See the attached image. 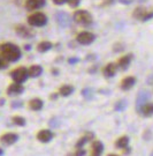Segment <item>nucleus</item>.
I'll use <instances>...</instances> for the list:
<instances>
[{
  "label": "nucleus",
  "instance_id": "obj_8",
  "mask_svg": "<svg viewBox=\"0 0 153 156\" xmlns=\"http://www.w3.org/2000/svg\"><path fill=\"white\" fill-rule=\"evenodd\" d=\"M46 4V0H27L25 1V9L29 12H35L37 9H40L43 8Z\"/></svg>",
  "mask_w": 153,
  "mask_h": 156
},
{
  "label": "nucleus",
  "instance_id": "obj_14",
  "mask_svg": "<svg viewBox=\"0 0 153 156\" xmlns=\"http://www.w3.org/2000/svg\"><path fill=\"white\" fill-rule=\"evenodd\" d=\"M148 98H150V93H148V90H142V91L138 94V97H137V101H136L137 110H138V111L141 110V108H142L143 104L148 102Z\"/></svg>",
  "mask_w": 153,
  "mask_h": 156
},
{
  "label": "nucleus",
  "instance_id": "obj_11",
  "mask_svg": "<svg viewBox=\"0 0 153 156\" xmlns=\"http://www.w3.org/2000/svg\"><path fill=\"white\" fill-rule=\"evenodd\" d=\"M54 134L51 129H40L37 133V140L42 144H49L51 140L53 139Z\"/></svg>",
  "mask_w": 153,
  "mask_h": 156
},
{
  "label": "nucleus",
  "instance_id": "obj_7",
  "mask_svg": "<svg viewBox=\"0 0 153 156\" xmlns=\"http://www.w3.org/2000/svg\"><path fill=\"white\" fill-rule=\"evenodd\" d=\"M15 33L22 38H31L35 36V33L31 28H29L24 24H17L15 27Z\"/></svg>",
  "mask_w": 153,
  "mask_h": 156
},
{
  "label": "nucleus",
  "instance_id": "obj_5",
  "mask_svg": "<svg viewBox=\"0 0 153 156\" xmlns=\"http://www.w3.org/2000/svg\"><path fill=\"white\" fill-rule=\"evenodd\" d=\"M96 39V35L90 31H82L76 36V41L81 45H90L92 44Z\"/></svg>",
  "mask_w": 153,
  "mask_h": 156
},
{
  "label": "nucleus",
  "instance_id": "obj_25",
  "mask_svg": "<svg viewBox=\"0 0 153 156\" xmlns=\"http://www.w3.org/2000/svg\"><path fill=\"white\" fill-rule=\"evenodd\" d=\"M9 64H11V62H7L4 57L0 55V69H5V68H7V67L9 66Z\"/></svg>",
  "mask_w": 153,
  "mask_h": 156
},
{
  "label": "nucleus",
  "instance_id": "obj_2",
  "mask_svg": "<svg viewBox=\"0 0 153 156\" xmlns=\"http://www.w3.org/2000/svg\"><path fill=\"white\" fill-rule=\"evenodd\" d=\"M73 17H74V21L81 26H90L93 22V17L91 13L85 9H77L76 12H74Z\"/></svg>",
  "mask_w": 153,
  "mask_h": 156
},
{
  "label": "nucleus",
  "instance_id": "obj_21",
  "mask_svg": "<svg viewBox=\"0 0 153 156\" xmlns=\"http://www.w3.org/2000/svg\"><path fill=\"white\" fill-rule=\"evenodd\" d=\"M74 87L70 86V84H63V86H61L60 89H59V94L62 96V97H68V96H70L73 93H74Z\"/></svg>",
  "mask_w": 153,
  "mask_h": 156
},
{
  "label": "nucleus",
  "instance_id": "obj_20",
  "mask_svg": "<svg viewBox=\"0 0 153 156\" xmlns=\"http://www.w3.org/2000/svg\"><path fill=\"white\" fill-rule=\"evenodd\" d=\"M139 111L142 112V115L144 116V117H151V116L153 115V104L152 103H150V102L144 103Z\"/></svg>",
  "mask_w": 153,
  "mask_h": 156
},
{
  "label": "nucleus",
  "instance_id": "obj_24",
  "mask_svg": "<svg viewBox=\"0 0 153 156\" xmlns=\"http://www.w3.org/2000/svg\"><path fill=\"white\" fill-rule=\"evenodd\" d=\"M12 122L14 125H16V126H25L27 125V120H25V118H23L22 116H14V117L12 118Z\"/></svg>",
  "mask_w": 153,
  "mask_h": 156
},
{
  "label": "nucleus",
  "instance_id": "obj_26",
  "mask_svg": "<svg viewBox=\"0 0 153 156\" xmlns=\"http://www.w3.org/2000/svg\"><path fill=\"white\" fill-rule=\"evenodd\" d=\"M67 2H68V5L70 6L71 8H75V7L80 5L81 0H67Z\"/></svg>",
  "mask_w": 153,
  "mask_h": 156
},
{
  "label": "nucleus",
  "instance_id": "obj_3",
  "mask_svg": "<svg viewBox=\"0 0 153 156\" xmlns=\"http://www.w3.org/2000/svg\"><path fill=\"white\" fill-rule=\"evenodd\" d=\"M28 23L31 27L40 28V27H44L47 23V16L42 12H35V13H31L28 16Z\"/></svg>",
  "mask_w": 153,
  "mask_h": 156
},
{
  "label": "nucleus",
  "instance_id": "obj_1",
  "mask_svg": "<svg viewBox=\"0 0 153 156\" xmlns=\"http://www.w3.org/2000/svg\"><path fill=\"white\" fill-rule=\"evenodd\" d=\"M0 55L4 57L7 62H16L22 57V51L20 46H17L16 44L6 42V43L0 44Z\"/></svg>",
  "mask_w": 153,
  "mask_h": 156
},
{
  "label": "nucleus",
  "instance_id": "obj_12",
  "mask_svg": "<svg viewBox=\"0 0 153 156\" xmlns=\"http://www.w3.org/2000/svg\"><path fill=\"white\" fill-rule=\"evenodd\" d=\"M119 67H117V64L116 62H108L106 66L104 67L103 69V74L106 78H113L116 72H117Z\"/></svg>",
  "mask_w": 153,
  "mask_h": 156
},
{
  "label": "nucleus",
  "instance_id": "obj_13",
  "mask_svg": "<svg viewBox=\"0 0 153 156\" xmlns=\"http://www.w3.org/2000/svg\"><path fill=\"white\" fill-rule=\"evenodd\" d=\"M135 83H136V78L135 76H127L121 81L120 88L127 91V90H130L135 86Z\"/></svg>",
  "mask_w": 153,
  "mask_h": 156
},
{
  "label": "nucleus",
  "instance_id": "obj_29",
  "mask_svg": "<svg viewBox=\"0 0 153 156\" xmlns=\"http://www.w3.org/2000/svg\"><path fill=\"white\" fill-rule=\"evenodd\" d=\"M2 103H5V100H4V98H1V100H0V106H1V105H4Z\"/></svg>",
  "mask_w": 153,
  "mask_h": 156
},
{
  "label": "nucleus",
  "instance_id": "obj_22",
  "mask_svg": "<svg viewBox=\"0 0 153 156\" xmlns=\"http://www.w3.org/2000/svg\"><path fill=\"white\" fill-rule=\"evenodd\" d=\"M52 48H53V44L51 42H49V41H43V42H40L37 45V51L40 52V53H45V52L51 50Z\"/></svg>",
  "mask_w": 153,
  "mask_h": 156
},
{
  "label": "nucleus",
  "instance_id": "obj_27",
  "mask_svg": "<svg viewBox=\"0 0 153 156\" xmlns=\"http://www.w3.org/2000/svg\"><path fill=\"white\" fill-rule=\"evenodd\" d=\"M53 2H54L55 5H63L67 2V0H52Z\"/></svg>",
  "mask_w": 153,
  "mask_h": 156
},
{
  "label": "nucleus",
  "instance_id": "obj_15",
  "mask_svg": "<svg viewBox=\"0 0 153 156\" xmlns=\"http://www.w3.org/2000/svg\"><path fill=\"white\" fill-rule=\"evenodd\" d=\"M91 154L93 156H99L103 154V151H104V145H103V142L101 141H99V140H93L92 142V146H91Z\"/></svg>",
  "mask_w": 153,
  "mask_h": 156
},
{
  "label": "nucleus",
  "instance_id": "obj_28",
  "mask_svg": "<svg viewBox=\"0 0 153 156\" xmlns=\"http://www.w3.org/2000/svg\"><path fill=\"white\" fill-rule=\"evenodd\" d=\"M120 4H123V5H129L132 2V0H117Z\"/></svg>",
  "mask_w": 153,
  "mask_h": 156
},
{
  "label": "nucleus",
  "instance_id": "obj_19",
  "mask_svg": "<svg viewBox=\"0 0 153 156\" xmlns=\"http://www.w3.org/2000/svg\"><path fill=\"white\" fill-rule=\"evenodd\" d=\"M28 71H29V76L30 78L36 79L40 76V74L43 73V67L40 65H32V66H30L28 68Z\"/></svg>",
  "mask_w": 153,
  "mask_h": 156
},
{
  "label": "nucleus",
  "instance_id": "obj_9",
  "mask_svg": "<svg viewBox=\"0 0 153 156\" xmlns=\"http://www.w3.org/2000/svg\"><path fill=\"white\" fill-rule=\"evenodd\" d=\"M0 141L6 146H12L19 141V135L16 133H13V132H8V133L2 134L0 136Z\"/></svg>",
  "mask_w": 153,
  "mask_h": 156
},
{
  "label": "nucleus",
  "instance_id": "obj_6",
  "mask_svg": "<svg viewBox=\"0 0 153 156\" xmlns=\"http://www.w3.org/2000/svg\"><path fill=\"white\" fill-rule=\"evenodd\" d=\"M134 17L137 19V20H141L143 22H145V21H148V20L153 17V12L148 11L144 7H137L135 12H134Z\"/></svg>",
  "mask_w": 153,
  "mask_h": 156
},
{
  "label": "nucleus",
  "instance_id": "obj_4",
  "mask_svg": "<svg viewBox=\"0 0 153 156\" xmlns=\"http://www.w3.org/2000/svg\"><path fill=\"white\" fill-rule=\"evenodd\" d=\"M11 78L13 79L14 82H19V83H24L28 79L30 78L29 76V71H28L27 67L20 66L13 69L11 72Z\"/></svg>",
  "mask_w": 153,
  "mask_h": 156
},
{
  "label": "nucleus",
  "instance_id": "obj_23",
  "mask_svg": "<svg viewBox=\"0 0 153 156\" xmlns=\"http://www.w3.org/2000/svg\"><path fill=\"white\" fill-rule=\"evenodd\" d=\"M128 145H129V138L127 135H122V136H120L119 139L115 141V147L116 148H120V149L126 148Z\"/></svg>",
  "mask_w": 153,
  "mask_h": 156
},
{
  "label": "nucleus",
  "instance_id": "obj_17",
  "mask_svg": "<svg viewBox=\"0 0 153 156\" xmlns=\"http://www.w3.org/2000/svg\"><path fill=\"white\" fill-rule=\"evenodd\" d=\"M93 139H94V134H93L92 132H87L81 139L77 141L76 147L77 148H82L83 146L87 145L89 141H93Z\"/></svg>",
  "mask_w": 153,
  "mask_h": 156
},
{
  "label": "nucleus",
  "instance_id": "obj_16",
  "mask_svg": "<svg viewBox=\"0 0 153 156\" xmlns=\"http://www.w3.org/2000/svg\"><path fill=\"white\" fill-rule=\"evenodd\" d=\"M131 59H132V56H131V55H127V56L121 57L120 59H119V62H116V64H117V67L121 68L122 71L128 69V67H129V65H130V62H131Z\"/></svg>",
  "mask_w": 153,
  "mask_h": 156
},
{
  "label": "nucleus",
  "instance_id": "obj_30",
  "mask_svg": "<svg viewBox=\"0 0 153 156\" xmlns=\"http://www.w3.org/2000/svg\"><path fill=\"white\" fill-rule=\"evenodd\" d=\"M0 155H4V151L1 148H0Z\"/></svg>",
  "mask_w": 153,
  "mask_h": 156
},
{
  "label": "nucleus",
  "instance_id": "obj_10",
  "mask_svg": "<svg viewBox=\"0 0 153 156\" xmlns=\"http://www.w3.org/2000/svg\"><path fill=\"white\" fill-rule=\"evenodd\" d=\"M23 83H19V82H13L8 86L7 88V95L8 96H19L24 91V87L22 86Z\"/></svg>",
  "mask_w": 153,
  "mask_h": 156
},
{
  "label": "nucleus",
  "instance_id": "obj_18",
  "mask_svg": "<svg viewBox=\"0 0 153 156\" xmlns=\"http://www.w3.org/2000/svg\"><path fill=\"white\" fill-rule=\"evenodd\" d=\"M44 106V101L40 98H32L29 101V109L32 111H39Z\"/></svg>",
  "mask_w": 153,
  "mask_h": 156
}]
</instances>
